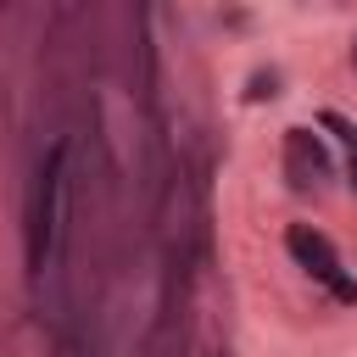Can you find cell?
Masks as SVG:
<instances>
[{"label":"cell","mask_w":357,"mask_h":357,"mask_svg":"<svg viewBox=\"0 0 357 357\" xmlns=\"http://www.w3.org/2000/svg\"><path fill=\"white\" fill-rule=\"evenodd\" d=\"M61 218H67V145L56 139L33 173V201H28V268L45 279L61 251Z\"/></svg>","instance_id":"obj_1"},{"label":"cell","mask_w":357,"mask_h":357,"mask_svg":"<svg viewBox=\"0 0 357 357\" xmlns=\"http://www.w3.org/2000/svg\"><path fill=\"white\" fill-rule=\"evenodd\" d=\"M284 245H290V257H296V262H301L335 301H357V279L346 273V262H340V251L329 245V234H318L312 223H290Z\"/></svg>","instance_id":"obj_2"},{"label":"cell","mask_w":357,"mask_h":357,"mask_svg":"<svg viewBox=\"0 0 357 357\" xmlns=\"http://www.w3.org/2000/svg\"><path fill=\"white\" fill-rule=\"evenodd\" d=\"M284 173H290L296 190H312V184L329 178V156H324V145L312 139V128H290V134H284Z\"/></svg>","instance_id":"obj_3"},{"label":"cell","mask_w":357,"mask_h":357,"mask_svg":"<svg viewBox=\"0 0 357 357\" xmlns=\"http://www.w3.org/2000/svg\"><path fill=\"white\" fill-rule=\"evenodd\" d=\"M351 190H357V145H351Z\"/></svg>","instance_id":"obj_4"}]
</instances>
